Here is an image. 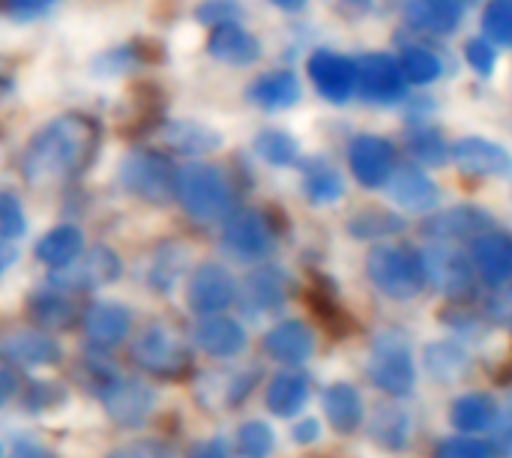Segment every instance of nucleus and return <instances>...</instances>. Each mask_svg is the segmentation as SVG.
Listing matches in <instances>:
<instances>
[{
  "label": "nucleus",
  "instance_id": "f257e3e1",
  "mask_svg": "<svg viewBox=\"0 0 512 458\" xmlns=\"http://www.w3.org/2000/svg\"><path fill=\"white\" fill-rule=\"evenodd\" d=\"M99 144V120L81 111H66L33 132V138L21 150L18 171L33 189H57L78 180L93 165Z\"/></svg>",
  "mask_w": 512,
  "mask_h": 458
},
{
  "label": "nucleus",
  "instance_id": "f03ea898",
  "mask_svg": "<svg viewBox=\"0 0 512 458\" xmlns=\"http://www.w3.org/2000/svg\"><path fill=\"white\" fill-rule=\"evenodd\" d=\"M177 204L192 222L210 225L231 216V183L213 162H186L177 171Z\"/></svg>",
  "mask_w": 512,
  "mask_h": 458
},
{
  "label": "nucleus",
  "instance_id": "7ed1b4c3",
  "mask_svg": "<svg viewBox=\"0 0 512 458\" xmlns=\"http://www.w3.org/2000/svg\"><path fill=\"white\" fill-rule=\"evenodd\" d=\"M366 276L390 300H414L429 282L423 255L402 243H381L369 249Z\"/></svg>",
  "mask_w": 512,
  "mask_h": 458
},
{
  "label": "nucleus",
  "instance_id": "20e7f679",
  "mask_svg": "<svg viewBox=\"0 0 512 458\" xmlns=\"http://www.w3.org/2000/svg\"><path fill=\"white\" fill-rule=\"evenodd\" d=\"M177 165L150 147H135L123 156L120 168H117V180L120 186L147 201V204H168L177 195Z\"/></svg>",
  "mask_w": 512,
  "mask_h": 458
},
{
  "label": "nucleus",
  "instance_id": "39448f33",
  "mask_svg": "<svg viewBox=\"0 0 512 458\" xmlns=\"http://www.w3.org/2000/svg\"><path fill=\"white\" fill-rule=\"evenodd\" d=\"M129 360L144 375L168 378V381L183 378L189 372V366H192L189 348L165 324H147L144 330H138L135 339H132V345H129Z\"/></svg>",
  "mask_w": 512,
  "mask_h": 458
},
{
  "label": "nucleus",
  "instance_id": "423d86ee",
  "mask_svg": "<svg viewBox=\"0 0 512 458\" xmlns=\"http://www.w3.org/2000/svg\"><path fill=\"white\" fill-rule=\"evenodd\" d=\"M366 372H369L372 384L381 393L393 396V399L408 396L414 390V384H417V369H414L411 348L399 333H381L375 339Z\"/></svg>",
  "mask_w": 512,
  "mask_h": 458
},
{
  "label": "nucleus",
  "instance_id": "0eeeda50",
  "mask_svg": "<svg viewBox=\"0 0 512 458\" xmlns=\"http://www.w3.org/2000/svg\"><path fill=\"white\" fill-rule=\"evenodd\" d=\"M237 300V279L225 264L204 261L192 270L186 282V303L198 318L225 315Z\"/></svg>",
  "mask_w": 512,
  "mask_h": 458
},
{
  "label": "nucleus",
  "instance_id": "6e6552de",
  "mask_svg": "<svg viewBox=\"0 0 512 458\" xmlns=\"http://www.w3.org/2000/svg\"><path fill=\"white\" fill-rule=\"evenodd\" d=\"M120 255L108 246H93V249H84V255L60 270V273H51L48 276V285L57 288V291H66V294H81V291H96V288H105L111 282L120 279Z\"/></svg>",
  "mask_w": 512,
  "mask_h": 458
},
{
  "label": "nucleus",
  "instance_id": "1a4fd4ad",
  "mask_svg": "<svg viewBox=\"0 0 512 458\" xmlns=\"http://www.w3.org/2000/svg\"><path fill=\"white\" fill-rule=\"evenodd\" d=\"M306 69H309V78H312L318 96H324L333 105L348 102L360 90V63L348 54L318 48L309 54Z\"/></svg>",
  "mask_w": 512,
  "mask_h": 458
},
{
  "label": "nucleus",
  "instance_id": "9d476101",
  "mask_svg": "<svg viewBox=\"0 0 512 458\" xmlns=\"http://www.w3.org/2000/svg\"><path fill=\"white\" fill-rule=\"evenodd\" d=\"M273 243H276L273 225L255 207L231 210V216L222 222V246L228 255L240 261H255V258L270 255Z\"/></svg>",
  "mask_w": 512,
  "mask_h": 458
},
{
  "label": "nucleus",
  "instance_id": "9b49d317",
  "mask_svg": "<svg viewBox=\"0 0 512 458\" xmlns=\"http://www.w3.org/2000/svg\"><path fill=\"white\" fill-rule=\"evenodd\" d=\"M348 168L363 189H381L396 174V147L381 135H357L348 144Z\"/></svg>",
  "mask_w": 512,
  "mask_h": 458
},
{
  "label": "nucleus",
  "instance_id": "f8f14e48",
  "mask_svg": "<svg viewBox=\"0 0 512 458\" xmlns=\"http://www.w3.org/2000/svg\"><path fill=\"white\" fill-rule=\"evenodd\" d=\"M0 360L12 366L39 369V366H57L63 360V351L57 339L45 330L12 327V330H0Z\"/></svg>",
  "mask_w": 512,
  "mask_h": 458
},
{
  "label": "nucleus",
  "instance_id": "ddd939ff",
  "mask_svg": "<svg viewBox=\"0 0 512 458\" xmlns=\"http://www.w3.org/2000/svg\"><path fill=\"white\" fill-rule=\"evenodd\" d=\"M360 63V93L375 105H393L408 96V78L399 66V57L372 51Z\"/></svg>",
  "mask_w": 512,
  "mask_h": 458
},
{
  "label": "nucleus",
  "instance_id": "4468645a",
  "mask_svg": "<svg viewBox=\"0 0 512 458\" xmlns=\"http://www.w3.org/2000/svg\"><path fill=\"white\" fill-rule=\"evenodd\" d=\"M102 405H105V414L114 426L120 429H135L141 426L150 411L156 408V393L147 381H138V378H120L114 381L102 396Z\"/></svg>",
  "mask_w": 512,
  "mask_h": 458
},
{
  "label": "nucleus",
  "instance_id": "2eb2a0df",
  "mask_svg": "<svg viewBox=\"0 0 512 458\" xmlns=\"http://www.w3.org/2000/svg\"><path fill=\"white\" fill-rule=\"evenodd\" d=\"M420 255H423L429 282H435L447 297H465L474 288V264H471V258H465L450 243H432Z\"/></svg>",
  "mask_w": 512,
  "mask_h": 458
},
{
  "label": "nucleus",
  "instance_id": "dca6fc26",
  "mask_svg": "<svg viewBox=\"0 0 512 458\" xmlns=\"http://www.w3.org/2000/svg\"><path fill=\"white\" fill-rule=\"evenodd\" d=\"M450 159L474 177H510L512 174V153L489 138L480 135H465L450 147Z\"/></svg>",
  "mask_w": 512,
  "mask_h": 458
},
{
  "label": "nucleus",
  "instance_id": "f3484780",
  "mask_svg": "<svg viewBox=\"0 0 512 458\" xmlns=\"http://www.w3.org/2000/svg\"><path fill=\"white\" fill-rule=\"evenodd\" d=\"M81 330L96 351H114L132 330V312L123 303H90L81 312Z\"/></svg>",
  "mask_w": 512,
  "mask_h": 458
},
{
  "label": "nucleus",
  "instance_id": "a211bd4d",
  "mask_svg": "<svg viewBox=\"0 0 512 458\" xmlns=\"http://www.w3.org/2000/svg\"><path fill=\"white\" fill-rule=\"evenodd\" d=\"M288 294H291V285H288V276L282 267L276 264H264V267H255L246 282H243V309L252 312V315H264V312H276L288 303Z\"/></svg>",
  "mask_w": 512,
  "mask_h": 458
},
{
  "label": "nucleus",
  "instance_id": "6ab92c4d",
  "mask_svg": "<svg viewBox=\"0 0 512 458\" xmlns=\"http://www.w3.org/2000/svg\"><path fill=\"white\" fill-rule=\"evenodd\" d=\"M486 231H492V216L483 207H471V204L432 213L426 219V225H423V234L432 237L435 243H450V240H459V237L474 240V237H480Z\"/></svg>",
  "mask_w": 512,
  "mask_h": 458
},
{
  "label": "nucleus",
  "instance_id": "aec40b11",
  "mask_svg": "<svg viewBox=\"0 0 512 458\" xmlns=\"http://www.w3.org/2000/svg\"><path fill=\"white\" fill-rule=\"evenodd\" d=\"M27 315H30L33 327L45 330V333H60V330H69L75 321H81L75 294L57 291L51 285H45L27 297Z\"/></svg>",
  "mask_w": 512,
  "mask_h": 458
},
{
  "label": "nucleus",
  "instance_id": "412c9836",
  "mask_svg": "<svg viewBox=\"0 0 512 458\" xmlns=\"http://www.w3.org/2000/svg\"><path fill=\"white\" fill-rule=\"evenodd\" d=\"M192 342L207 357L231 360L246 348V330L240 321H234L228 315H213V318H201L192 327Z\"/></svg>",
  "mask_w": 512,
  "mask_h": 458
},
{
  "label": "nucleus",
  "instance_id": "4be33fe9",
  "mask_svg": "<svg viewBox=\"0 0 512 458\" xmlns=\"http://www.w3.org/2000/svg\"><path fill=\"white\" fill-rule=\"evenodd\" d=\"M471 264L489 285H504L512 279V234L486 231L471 240Z\"/></svg>",
  "mask_w": 512,
  "mask_h": 458
},
{
  "label": "nucleus",
  "instance_id": "5701e85b",
  "mask_svg": "<svg viewBox=\"0 0 512 458\" xmlns=\"http://www.w3.org/2000/svg\"><path fill=\"white\" fill-rule=\"evenodd\" d=\"M387 195L396 207L411 210V213H429L438 207V198H441L435 180L417 165L396 168V174L387 183Z\"/></svg>",
  "mask_w": 512,
  "mask_h": 458
},
{
  "label": "nucleus",
  "instance_id": "b1692460",
  "mask_svg": "<svg viewBox=\"0 0 512 458\" xmlns=\"http://www.w3.org/2000/svg\"><path fill=\"white\" fill-rule=\"evenodd\" d=\"M261 348L270 360H276L282 366H300L315 351V333L303 321H282L264 333Z\"/></svg>",
  "mask_w": 512,
  "mask_h": 458
},
{
  "label": "nucleus",
  "instance_id": "393cba45",
  "mask_svg": "<svg viewBox=\"0 0 512 458\" xmlns=\"http://www.w3.org/2000/svg\"><path fill=\"white\" fill-rule=\"evenodd\" d=\"M207 54L225 66L243 69L258 63L261 57V42L255 33H249L243 24H225V27H213L210 39H207Z\"/></svg>",
  "mask_w": 512,
  "mask_h": 458
},
{
  "label": "nucleus",
  "instance_id": "a878e982",
  "mask_svg": "<svg viewBox=\"0 0 512 458\" xmlns=\"http://www.w3.org/2000/svg\"><path fill=\"white\" fill-rule=\"evenodd\" d=\"M402 15L411 27L432 33V36H450L459 30L465 6L459 0H402Z\"/></svg>",
  "mask_w": 512,
  "mask_h": 458
},
{
  "label": "nucleus",
  "instance_id": "bb28decb",
  "mask_svg": "<svg viewBox=\"0 0 512 458\" xmlns=\"http://www.w3.org/2000/svg\"><path fill=\"white\" fill-rule=\"evenodd\" d=\"M300 78L297 72L291 69H270V72H261L249 87H246V96L252 105L264 108V111H282V108H291L300 102Z\"/></svg>",
  "mask_w": 512,
  "mask_h": 458
},
{
  "label": "nucleus",
  "instance_id": "cd10ccee",
  "mask_svg": "<svg viewBox=\"0 0 512 458\" xmlns=\"http://www.w3.org/2000/svg\"><path fill=\"white\" fill-rule=\"evenodd\" d=\"M33 255L39 264H45L51 273H60L66 267H72L81 255H84V234L75 225H57L51 231H45L36 246Z\"/></svg>",
  "mask_w": 512,
  "mask_h": 458
},
{
  "label": "nucleus",
  "instance_id": "c85d7f7f",
  "mask_svg": "<svg viewBox=\"0 0 512 458\" xmlns=\"http://www.w3.org/2000/svg\"><path fill=\"white\" fill-rule=\"evenodd\" d=\"M162 141L180 156H207L222 147V135L201 120H168Z\"/></svg>",
  "mask_w": 512,
  "mask_h": 458
},
{
  "label": "nucleus",
  "instance_id": "c756f323",
  "mask_svg": "<svg viewBox=\"0 0 512 458\" xmlns=\"http://www.w3.org/2000/svg\"><path fill=\"white\" fill-rule=\"evenodd\" d=\"M309 402V378L303 372H282L267 387V411L273 417L291 420Z\"/></svg>",
  "mask_w": 512,
  "mask_h": 458
},
{
  "label": "nucleus",
  "instance_id": "7c9ffc66",
  "mask_svg": "<svg viewBox=\"0 0 512 458\" xmlns=\"http://www.w3.org/2000/svg\"><path fill=\"white\" fill-rule=\"evenodd\" d=\"M324 402V417L336 432H354L363 423V399L351 384H330L321 396Z\"/></svg>",
  "mask_w": 512,
  "mask_h": 458
},
{
  "label": "nucleus",
  "instance_id": "2f4dec72",
  "mask_svg": "<svg viewBox=\"0 0 512 458\" xmlns=\"http://www.w3.org/2000/svg\"><path fill=\"white\" fill-rule=\"evenodd\" d=\"M498 402L489 393H465L453 402L450 408V423L462 432V435H474V432H486L495 426L498 420Z\"/></svg>",
  "mask_w": 512,
  "mask_h": 458
},
{
  "label": "nucleus",
  "instance_id": "473e14b6",
  "mask_svg": "<svg viewBox=\"0 0 512 458\" xmlns=\"http://www.w3.org/2000/svg\"><path fill=\"white\" fill-rule=\"evenodd\" d=\"M369 435L384 450H402L411 438V414L396 402L381 405L369 420Z\"/></svg>",
  "mask_w": 512,
  "mask_h": 458
},
{
  "label": "nucleus",
  "instance_id": "72a5a7b5",
  "mask_svg": "<svg viewBox=\"0 0 512 458\" xmlns=\"http://www.w3.org/2000/svg\"><path fill=\"white\" fill-rule=\"evenodd\" d=\"M303 189L312 204H333L345 195V180L336 165L327 159H312L303 168Z\"/></svg>",
  "mask_w": 512,
  "mask_h": 458
},
{
  "label": "nucleus",
  "instance_id": "f704fd0d",
  "mask_svg": "<svg viewBox=\"0 0 512 458\" xmlns=\"http://www.w3.org/2000/svg\"><path fill=\"white\" fill-rule=\"evenodd\" d=\"M255 153L267 165H273V168H291L300 159L297 141L288 132H282V129H264V132H258L255 135Z\"/></svg>",
  "mask_w": 512,
  "mask_h": 458
},
{
  "label": "nucleus",
  "instance_id": "c9c22d12",
  "mask_svg": "<svg viewBox=\"0 0 512 458\" xmlns=\"http://www.w3.org/2000/svg\"><path fill=\"white\" fill-rule=\"evenodd\" d=\"M399 66L408 78V84H432L441 78L444 72V63L441 57L426 48V45H408L402 54H399Z\"/></svg>",
  "mask_w": 512,
  "mask_h": 458
},
{
  "label": "nucleus",
  "instance_id": "e433bc0d",
  "mask_svg": "<svg viewBox=\"0 0 512 458\" xmlns=\"http://www.w3.org/2000/svg\"><path fill=\"white\" fill-rule=\"evenodd\" d=\"M405 228V219L387 213V210H378V207H369V210H360L351 222H348V231L351 237L357 240H375V237H390L396 231Z\"/></svg>",
  "mask_w": 512,
  "mask_h": 458
},
{
  "label": "nucleus",
  "instance_id": "4c0bfd02",
  "mask_svg": "<svg viewBox=\"0 0 512 458\" xmlns=\"http://www.w3.org/2000/svg\"><path fill=\"white\" fill-rule=\"evenodd\" d=\"M426 369L435 375V381H459V375L468 369V354L450 342H441V345H429L426 348Z\"/></svg>",
  "mask_w": 512,
  "mask_h": 458
},
{
  "label": "nucleus",
  "instance_id": "58836bf2",
  "mask_svg": "<svg viewBox=\"0 0 512 458\" xmlns=\"http://www.w3.org/2000/svg\"><path fill=\"white\" fill-rule=\"evenodd\" d=\"M186 249L180 243H168L159 249V255L153 258V267H150V285L156 291H171L174 282L183 276L186 270Z\"/></svg>",
  "mask_w": 512,
  "mask_h": 458
},
{
  "label": "nucleus",
  "instance_id": "ea45409f",
  "mask_svg": "<svg viewBox=\"0 0 512 458\" xmlns=\"http://www.w3.org/2000/svg\"><path fill=\"white\" fill-rule=\"evenodd\" d=\"M408 156L414 165H441L450 150L444 144V135L432 126H417L411 135H408Z\"/></svg>",
  "mask_w": 512,
  "mask_h": 458
},
{
  "label": "nucleus",
  "instance_id": "a19ab883",
  "mask_svg": "<svg viewBox=\"0 0 512 458\" xmlns=\"http://www.w3.org/2000/svg\"><path fill=\"white\" fill-rule=\"evenodd\" d=\"M483 33L492 45L512 48V0H489L483 9Z\"/></svg>",
  "mask_w": 512,
  "mask_h": 458
},
{
  "label": "nucleus",
  "instance_id": "79ce46f5",
  "mask_svg": "<svg viewBox=\"0 0 512 458\" xmlns=\"http://www.w3.org/2000/svg\"><path fill=\"white\" fill-rule=\"evenodd\" d=\"M276 447L273 429L261 420H249L237 432V453L243 458H270Z\"/></svg>",
  "mask_w": 512,
  "mask_h": 458
},
{
  "label": "nucleus",
  "instance_id": "37998d69",
  "mask_svg": "<svg viewBox=\"0 0 512 458\" xmlns=\"http://www.w3.org/2000/svg\"><path fill=\"white\" fill-rule=\"evenodd\" d=\"M24 231H27V216L21 198L9 189H0V240L15 243L24 237Z\"/></svg>",
  "mask_w": 512,
  "mask_h": 458
},
{
  "label": "nucleus",
  "instance_id": "c03bdc74",
  "mask_svg": "<svg viewBox=\"0 0 512 458\" xmlns=\"http://www.w3.org/2000/svg\"><path fill=\"white\" fill-rule=\"evenodd\" d=\"M138 45L135 42H123L120 48H108L93 60V72L96 75H120L138 66Z\"/></svg>",
  "mask_w": 512,
  "mask_h": 458
},
{
  "label": "nucleus",
  "instance_id": "a18cd8bd",
  "mask_svg": "<svg viewBox=\"0 0 512 458\" xmlns=\"http://www.w3.org/2000/svg\"><path fill=\"white\" fill-rule=\"evenodd\" d=\"M195 18L210 27H225V24H240L243 6L237 0H204L195 9Z\"/></svg>",
  "mask_w": 512,
  "mask_h": 458
},
{
  "label": "nucleus",
  "instance_id": "49530a36",
  "mask_svg": "<svg viewBox=\"0 0 512 458\" xmlns=\"http://www.w3.org/2000/svg\"><path fill=\"white\" fill-rule=\"evenodd\" d=\"M435 458H495V450L477 438H468V435H459V438H447L438 444V453Z\"/></svg>",
  "mask_w": 512,
  "mask_h": 458
},
{
  "label": "nucleus",
  "instance_id": "de8ad7c7",
  "mask_svg": "<svg viewBox=\"0 0 512 458\" xmlns=\"http://www.w3.org/2000/svg\"><path fill=\"white\" fill-rule=\"evenodd\" d=\"M465 60L468 66L477 72V75H492L495 72V63H498V54H495V45L483 36H474L468 39L465 45Z\"/></svg>",
  "mask_w": 512,
  "mask_h": 458
},
{
  "label": "nucleus",
  "instance_id": "09e8293b",
  "mask_svg": "<svg viewBox=\"0 0 512 458\" xmlns=\"http://www.w3.org/2000/svg\"><path fill=\"white\" fill-rule=\"evenodd\" d=\"M51 3L54 0H0V9H6L18 21H30V18H39L42 12H48Z\"/></svg>",
  "mask_w": 512,
  "mask_h": 458
},
{
  "label": "nucleus",
  "instance_id": "8fccbe9b",
  "mask_svg": "<svg viewBox=\"0 0 512 458\" xmlns=\"http://www.w3.org/2000/svg\"><path fill=\"white\" fill-rule=\"evenodd\" d=\"M492 444L501 453H512V411L498 414V420L492 426Z\"/></svg>",
  "mask_w": 512,
  "mask_h": 458
},
{
  "label": "nucleus",
  "instance_id": "3c124183",
  "mask_svg": "<svg viewBox=\"0 0 512 458\" xmlns=\"http://www.w3.org/2000/svg\"><path fill=\"white\" fill-rule=\"evenodd\" d=\"M189 458H231V453H228V444L222 438H207L189 450Z\"/></svg>",
  "mask_w": 512,
  "mask_h": 458
},
{
  "label": "nucleus",
  "instance_id": "603ef678",
  "mask_svg": "<svg viewBox=\"0 0 512 458\" xmlns=\"http://www.w3.org/2000/svg\"><path fill=\"white\" fill-rule=\"evenodd\" d=\"M105 458H162V450H156L153 444H126L111 450Z\"/></svg>",
  "mask_w": 512,
  "mask_h": 458
},
{
  "label": "nucleus",
  "instance_id": "864d4df0",
  "mask_svg": "<svg viewBox=\"0 0 512 458\" xmlns=\"http://www.w3.org/2000/svg\"><path fill=\"white\" fill-rule=\"evenodd\" d=\"M9 458H54V456H51V450H45L42 444H36V441L24 438V441H18V444H15V450H12V456Z\"/></svg>",
  "mask_w": 512,
  "mask_h": 458
},
{
  "label": "nucleus",
  "instance_id": "5fc2aeb1",
  "mask_svg": "<svg viewBox=\"0 0 512 458\" xmlns=\"http://www.w3.org/2000/svg\"><path fill=\"white\" fill-rule=\"evenodd\" d=\"M18 390V378H15V372L12 369H6V366H0V408L12 399V393Z\"/></svg>",
  "mask_w": 512,
  "mask_h": 458
},
{
  "label": "nucleus",
  "instance_id": "6e6d98bb",
  "mask_svg": "<svg viewBox=\"0 0 512 458\" xmlns=\"http://www.w3.org/2000/svg\"><path fill=\"white\" fill-rule=\"evenodd\" d=\"M318 432H321L318 423H315V420H306V423H300V426L294 429V441H297V444H309V441L318 438Z\"/></svg>",
  "mask_w": 512,
  "mask_h": 458
},
{
  "label": "nucleus",
  "instance_id": "4d7b16f0",
  "mask_svg": "<svg viewBox=\"0 0 512 458\" xmlns=\"http://www.w3.org/2000/svg\"><path fill=\"white\" fill-rule=\"evenodd\" d=\"M15 258H18V249H15V243H3L0 240V276L15 264Z\"/></svg>",
  "mask_w": 512,
  "mask_h": 458
},
{
  "label": "nucleus",
  "instance_id": "13d9d810",
  "mask_svg": "<svg viewBox=\"0 0 512 458\" xmlns=\"http://www.w3.org/2000/svg\"><path fill=\"white\" fill-rule=\"evenodd\" d=\"M342 12H366L372 6V0H333Z\"/></svg>",
  "mask_w": 512,
  "mask_h": 458
},
{
  "label": "nucleus",
  "instance_id": "bf43d9fd",
  "mask_svg": "<svg viewBox=\"0 0 512 458\" xmlns=\"http://www.w3.org/2000/svg\"><path fill=\"white\" fill-rule=\"evenodd\" d=\"M273 6H279L282 12H300L309 0H270Z\"/></svg>",
  "mask_w": 512,
  "mask_h": 458
},
{
  "label": "nucleus",
  "instance_id": "052dcab7",
  "mask_svg": "<svg viewBox=\"0 0 512 458\" xmlns=\"http://www.w3.org/2000/svg\"><path fill=\"white\" fill-rule=\"evenodd\" d=\"M459 3H462V6H468V3H471V0H459Z\"/></svg>",
  "mask_w": 512,
  "mask_h": 458
},
{
  "label": "nucleus",
  "instance_id": "680f3d73",
  "mask_svg": "<svg viewBox=\"0 0 512 458\" xmlns=\"http://www.w3.org/2000/svg\"><path fill=\"white\" fill-rule=\"evenodd\" d=\"M0 458H3V450H0Z\"/></svg>",
  "mask_w": 512,
  "mask_h": 458
}]
</instances>
